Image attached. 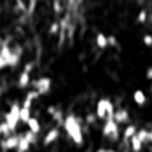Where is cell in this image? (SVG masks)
<instances>
[{"label": "cell", "instance_id": "6da1fadb", "mask_svg": "<svg viewBox=\"0 0 152 152\" xmlns=\"http://www.w3.org/2000/svg\"><path fill=\"white\" fill-rule=\"evenodd\" d=\"M64 129L68 134V137L77 145L81 146L84 143V137H83V130H81V124L78 121V118L72 114L66 115L64 118Z\"/></svg>", "mask_w": 152, "mask_h": 152}, {"label": "cell", "instance_id": "7402d4cb", "mask_svg": "<svg viewBox=\"0 0 152 152\" xmlns=\"http://www.w3.org/2000/svg\"><path fill=\"white\" fill-rule=\"evenodd\" d=\"M146 78H148V80H152V66H149V68L146 69Z\"/></svg>", "mask_w": 152, "mask_h": 152}, {"label": "cell", "instance_id": "484cf974", "mask_svg": "<svg viewBox=\"0 0 152 152\" xmlns=\"http://www.w3.org/2000/svg\"><path fill=\"white\" fill-rule=\"evenodd\" d=\"M96 152H115V151H112V149H103V148H101V149H98Z\"/></svg>", "mask_w": 152, "mask_h": 152}, {"label": "cell", "instance_id": "e0dca14e", "mask_svg": "<svg viewBox=\"0 0 152 152\" xmlns=\"http://www.w3.org/2000/svg\"><path fill=\"white\" fill-rule=\"evenodd\" d=\"M136 136L139 137V140H140L143 145L149 142V130H146V129H140V130H137V132H136Z\"/></svg>", "mask_w": 152, "mask_h": 152}, {"label": "cell", "instance_id": "d6986e66", "mask_svg": "<svg viewBox=\"0 0 152 152\" xmlns=\"http://www.w3.org/2000/svg\"><path fill=\"white\" fill-rule=\"evenodd\" d=\"M146 16H148V13H146L145 10H140V12H139V16H137V22L143 24V22L146 21Z\"/></svg>", "mask_w": 152, "mask_h": 152}, {"label": "cell", "instance_id": "ba28073f", "mask_svg": "<svg viewBox=\"0 0 152 152\" xmlns=\"http://www.w3.org/2000/svg\"><path fill=\"white\" fill-rule=\"evenodd\" d=\"M112 120H114L117 124H126V123H129V120H130V114H129L127 109L118 108L117 111H114Z\"/></svg>", "mask_w": 152, "mask_h": 152}, {"label": "cell", "instance_id": "5bb4252c", "mask_svg": "<svg viewBox=\"0 0 152 152\" xmlns=\"http://www.w3.org/2000/svg\"><path fill=\"white\" fill-rule=\"evenodd\" d=\"M136 132H137V127H136L134 124H129V126L124 129V132H123V137H124L126 140H130V139L136 134Z\"/></svg>", "mask_w": 152, "mask_h": 152}, {"label": "cell", "instance_id": "4316f807", "mask_svg": "<svg viewBox=\"0 0 152 152\" xmlns=\"http://www.w3.org/2000/svg\"><path fill=\"white\" fill-rule=\"evenodd\" d=\"M1 136H3V133H1V129H0V137H1Z\"/></svg>", "mask_w": 152, "mask_h": 152}, {"label": "cell", "instance_id": "ffe728a7", "mask_svg": "<svg viewBox=\"0 0 152 152\" xmlns=\"http://www.w3.org/2000/svg\"><path fill=\"white\" fill-rule=\"evenodd\" d=\"M108 46H117V39L114 36H108Z\"/></svg>", "mask_w": 152, "mask_h": 152}, {"label": "cell", "instance_id": "4fadbf2b", "mask_svg": "<svg viewBox=\"0 0 152 152\" xmlns=\"http://www.w3.org/2000/svg\"><path fill=\"white\" fill-rule=\"evenodd\" d=\"M95 43L99 49H106L108 48V36L103 34V33H98L96 39H95Z\"/></svg>", "mask_w": 152, "mask_h": 152}, {"label": "cell", "instance_id": "ac0fdd59", "mask_svg": "<svg viewBox=\"0 0 152 152\" xmlns=\"http://www.w3.org/2000/svg\"><path fill=\"white\" fill-rule=\"evenodd\" d=\"M143 45L148 46V48L152 46V36L151 34H145V36H143Z\"/></svg>", "mask_w": 152, "mask_h": 152}, {"label": "cell", "instance_id": "9c48e42d", "mask_svg": "<svg viewBox=\"0 0 152 152\" xmlns=\"http://www.w3.org/2000/svg\"><path fill=\"white\" fill-rule=\"evenodd\" d=\"M58 139H59V130L58 129H50L43 137V145L45 146H50L52 143H55Z\"/></svg>", "mask_w": 152, "mask_h": 152}, {"label": "cell", "instance_id": "277c9868", "mask_svg": "<svg viewBox=\"0 0 152 152\" xmlns=\"http://www.w3.org/2000/svg\"><path fill=\"white\" fill-rule=\"evenodd\" d=\"M102 134L105 136V137H109V139H118V136H120V127H118V124L112 120V117H109V118H106L105 120V123H103V127H102Z\"/></svg>", "mask_w": 152, "mask_h": 152}, {"label": "cell", "instance_id": "603a6c76", "mask_svg": "<svg viewBox=\"0 0 152 152\" xmlns=\"http://www.w3.org/2000/svg\"><path fill=\"white\" fill-rule=\"evenodd\" d=\"M59 30V27H58V24H52V27H50V33L53 34V33H56Z\"/></svg>", "mask_w": 152, "mask_h": 152}, {"label": "cell", "instance_id": "5b68a950", "mask_svg": "<svg viewBox=\"0 0 152 152\" xmlns=\"http://www.w3.org/2000/svg\"><path fill=\"white\" fill-rule=\"evenodd\" d=\"M36 136H37V134L31 133L30 130H28L27 133L21 134V136H19V143H18L16 151L18 152H28L30 146H31L33 143H36Z\"/></svg>", "mask_w": 152, "mask_h": 152}, {"label": "cell", "instance_id": "7a4b0ae2", "mask_svg": "<svg viewBox=\"0 0 152 152\" xmlns=\"http://www.w3.org/2000/svg\"><path fill=\"white\" fill-rule=\"evenodd\" d=\"M95 115L99 120H106V118L112 117L114 115V105H112V102L109 99H106V98L99 99L98 103H96V114Z\"/></svg>", "mask_w": 152, "mask_h": 152}, {"label": "cell", "instance_id": "d4e9b609", "mask_svg": "<svg viewBox=\"0 0 152 152\" xmlns=\"http://www.w3.org/2000/svg\"><path fill=\"white\" fill-rule=\"evenodd\" d=\"M4 66H6V62H4V59L0 56V69H1V68H4Z\"/></svg>", "mask_w": 152, "mask_h": 152}, {"label": "cell", "instance_id": "9a60e30c", "mask_svg": "<svg viewBox=\"0 0 152 152\" xmlns=\"http://www.w3.org/2000/svg\"><path fill=\"white\" fill-rule=\"evenodd\" d=\"M30 118H31V109H30V108L21 106V111H19V121L27 124V121H28Z\"/></svg>", "mask_w": 152, "mask_h": 152}, {"label": "cell", "instance_id": "3957f363", "mask_svg": "<svg viewBox=\"0 0 152 152\" xmlns=\"http://www.w3.org/2000/svg\"><path fill=\"white\" fill-rule=\"evenodd\" d=\"M19 111H21V105L18 103H13L9 109V112L4 114V123L7 124V127L10 129V132H15L18 124L21 123L19 121Z\"/></svg>", "mask_w": 152, "mask_h": 152}, {"label": "cell", "instance_id": "8fae6325", "mask_svg": "<svg viewBox=\"0 0 152 152\" xmlns=\"http://www.w3.org/2000/svg\"><path fill=\"white\" fill-rule=\"evenodd\" d=\"M27 126H28V130H30L31 133H34V134H39L40 130H42V126H40V123H39V120H37L36 117H31V118L27 121Z\"/></svg>", "mask_w": 152, "mask_h": 152}, {"label": "cell", "instance_id": "8992f818", "mask_svg": "<svg viewBox=\"0 0 152 152\" xmlns=\"http://www.w3.org/2000/svg\"><path fill=\"white\" fill-rule=\"evenodd\" d=\"M33 87L39 95H46L52 87V80L49 77H40L33 81Z\"/></svg>", "mask_w": 152, "mask_h": 152}, {"label": "cell", "instance_id": "52a82bcc", "mask_svg": "<svg viewBox=\"0 0 152 152\" xmlns=\"http://www.w3.org/2000/svg\"><path fill=\"white\" fill-rule=\"evenodd\" d=\"M18 143H19V136L18 134H10V136L4 137L0 142V148L3 151H13V149L18 148Z\"/></svg>", "mask_w": 152, "mask_h": 152}, {"label": "cell", "instance_id": "30bf717a", "mask_svg": "<svg viewBox=\"0 0 152 152\" xmlns=\"http://www.w3.org/2000/svg\"><path fill=\"white\" fill-rule=\"evenodd\" d=\"M31 84V77H30V72L28 71H22L19 74V78H18V86L21 89H25Z\"/></svg>", "mask_w": 152, "mask_h": 152}, {"label": "cell", "instance_id": "2e32d148", "mask_svg": "<svg viewBox=\"0 0 152 152\" xmlns=\"http://www.w3.org/2000/svg\"><path fill=\"white\" fill-rule=\"evenodd\" d=\"M130 146H132V149L133 152H140L142 151V148H143V143L139 140V137L134 134L132 139H130Z\"/></svg>", "mask_w": 152, "mask_h": 152}, {"label": "cell", "instance_id": "cb8c5ba5", "mask_svg": "<svg viewBox=\"0 0 152 152\" xmlns=\"http://www.w3.org/2000/svg\"><path fill=\"white\" fill-rule=\"evenodd\" d=\"M53 9H55L56 12H61V4H59L58 1H55V3H53Z\"/></svg>", "mask_w": 152, "mask_h": 152}, {"label": "cell", "instance_id": "44dd1931", "mask_svg": "<svg viewBox=\"0 0 152 152\" xmlns=\"http://www.w3.org/2000/svg\"><path fill=\"white\" fill-rule=\"evenodd\" d=\"M95 121H96V115H95V114H89V115L86 117V123L92 124V123H95Z\"/></svg>", "mask_w": 152, "mask_h": 152}, {"label": "cell", "instance_id": "7c38bea8", "mask_svg": "<svg viewBox=\"0 0 152 152\" xmlns=\"http://www.w3.org/2000/svg\"><path fill=\"white\" fill-rule=\"evenodd\" d=\"M133 101L136 105H139V106H143L146 101H148V98H146V95H145V92L143 90H134L133 92Z\"/></svg>", "mask_w": 152, "mask_h": 152}]
</instances>
